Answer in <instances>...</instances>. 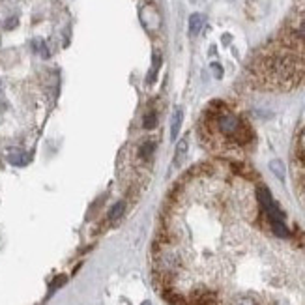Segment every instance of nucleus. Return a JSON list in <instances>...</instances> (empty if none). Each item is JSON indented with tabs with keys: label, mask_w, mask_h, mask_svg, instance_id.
Wrapping results in <instances>:
<instances>
[{
	"label": "nucleus",
	"mask_w": 305,
	"mask_h": 305,
	"mask_svg": "<svg viewBox=\"0 0 305 305\" xmlns=\"http://www.w3.org/2000/svg\"><path fill=\"white\" fill-rule=\"evenodd\" d=\"M202 129L217 131L225 137L228 142L238 146H246L253 140V129L246 120L233 113L226 103L223 101H213L204 113V124Z\"/></svg>",
	"instance_id": "nucleus-1"
},
{
	"label": "nucleus",
	"mask_w": 305,
	"mask_h": 305,
	"mask_svg": "<svg viewBox=\"0 0 305 305\" xmlns=\"http://www.w3.org/2000/svg\"><path fill=\"white\" fill-rule=\"evenodd\" d=\"M187 148H189V137H184V139H180V142L176 144V152H174V165H180L182 161L186 160Z\"/></svg>",
	"instance_id": "nucleus-2"
},
{
	"label": "nucleus",
	"mask_w": 305,
	"mask_h": 305,
	"mask_svg": "<svg viewBox=\"0 0 305 305\" xmlns=\"http://www.w3.org/2000/svg\"><path fill=\"white\" fill-rule=\"evenodd\" d=\"M28 154L21 152V150H15V148H12V150H8V161L12 163V165H27L28 163Z\"/></svg>",
	"instance_id": "nucleus-3"
},
{
	"label": "nucleus",
	"mask_w": 305,
	"mask_h": 305,
	"mask_svg": "<svg viewBox=\"0 0 305 305\" xmlns=\"http://www.w3.org/2000/svg\"><path fill=\"white\" fill-rule=\"evenodd\" d=\"M182 120H184V113H182V109H174L173 113V120H171V139H176L180 133V127H182Z\"/></svg>",
	"instance_id": "nucleus-4"
},
{
	"label": "nucleus",
	"mask_w": 305,
	"mask_h": 305,
	"mask_svg": "<svg viewBox=\"0 0 305 305\" xmlns=\"http://www.w3.org/2000/svg\"><path fill=\"white\" fill-rule=\"evenodd\" d=\"M204 25V17L200 14H193L189 17V36H197L200 32V28Z\"/></svg>",
	"instance_id": "nucleus-5"
},
{
	"label": "nucleus",
	"mask_w": 305,
	"mask_h": 305,
	"mask_svg": "<svg viewBox=\"0 0 305 305\" xmlns=\"http://www.w3.org/2000/svg\"><path fill=\"white\" fill-rule=\"evenodd\" d=\"M270 228H272V233L279 238H288L290 236V231L286 228L285 223H281V221H270Z\"/></svg>",
	"instance_id": "nucleus-6"
},
{
	"label": "nucleus",
	"mask_w": 305,
	"mask_h": 305,
	"mask_svg": "<svg viewBox=\"0 0 305 305\" xmlns=\"http://www.w3.org/2000/svg\"><path fill=\"white\" fill-rule=\"evenodd\" d=\"M124 212H126V202L120 200V202H116V204L111 208V212H109V221H118V219L124 215Z\"/></svg>",
	"instance_id": "nucleus-7"
},
{
	"label": "nucleus",
	"mask_w": 305,
	"mask_h": 305,
	"mask_svg": "<svg viewBox=\"0 0 305 305\" xmlns=\"http://www.w3.org/2000/svg\"><path fill=\"white\" fill-rule=\"evenodd\" d=\"M270 171H272L279 180H285V174H286V169H285V163L281 160H273L270 161Z\"/></svg>",
	"instance_id": "nucleus-8"
},
{
	"label": "nucleus",
	"mask_w": 305,
	"mask_h": 305,
	"mask_svg": "<svg viewBox=\"0 0 305 305\" xmlns=\"http://www.w3.org/2000/svg\"><path fill=\"white\" fill-rule=\"evenodd\" d=\"M32 49L40 54L41 58H49V56H51V53H49V47H47L45 41L40 40V38H36V40L32 41Z\"/></svg>",
	"instance_id": "nucleus-9"
},
{
	"label": "nucleus",
	"mask_w": 305,
	"mask_h": 305,
	"mask_svg": "<svg viewBox=\"0 0 305 305\" xmlns=\"http://www.w3.org/2000/svg\"><path fill=\"white\" fill-rule=\"evenodd\" d=\"M154 150H156V142H152V140L144 142V144L140 146V150H139L140 160H150V158H152V154H154Z\"/></svg>",
	"instance_id": "nucleus-10"
},
{
	"label": "nucleus",
	"mask_w": 305,
	"mask_h": 305,
	"mask_svg": "<svg viewBox=\"0 0 305 305\" xmlns=\"http://www.w3.org/2000/svg\"><path fill=\"white\" fill-rule=\"evenodd\" d=\"M156 124H158V116H156V113H154V111L146 113L144 118H142V126H144V129H154Z\"/></svg>",
	"instance_id": "nucleus-11"
},
{
	"label": "nucleus",
	"mask_w": 305,
	"mask_h": 305,
	"mask_svg": "<svg viewBox=\"0 0 305 305\" xmlns=\"http://www.w3.org/2000/svg\"><path fill=\"white\" fill-rule=\"evenodd\" d=\"M160 64H161V56L154 54V62H152V71L148 75V83H154L156 81V75H158V69H160Z\"/></svg>",
	"instance_id": "nucleus-12"
},
{
	"label": "nucleus",
	"mask_w": 305,
	"mask_h": 305,
	"mask_svg": "<svg viewBox=\"0 0 305 305\" xmlns=\"http://www.w3.org/2000/svg\"><path fill=\"white\" fill-rule=\"evenodd\" d=\"M233 305H257V301H255L251 296H240Z\"/></svg>",
	"instance_id": "nucleus-13"
},
{
	"label": "nucleus",
	"mask_w": 305,
	"mask_h": 305,
	"mask_svg": "<svg viewBox=\"0 0 305 305\" xmlns=\"http://www.w3.org/2000/svg\"><path fill=\"white\" fill-rule=\"evenodd\" d=\"M66 275H58L56 277V281H53V285H51V290H56V288H60V286L66 283Z\"/></svg>",
	"instance_id": "nucleus-14"
},
{
	"label": "nucleus",
	"mask_w": 305,
	"mask_h": 305,
	"mask_svg": "<svg viewBox=\"0 0 305 305\" xmlns=\"http://www.w3.org/2000/svg\"><path fill=\"white\" fill-rule=\"evenodd\" d=\"M299 160L305 165V133L301 135V140H299Z\"/></svg>",
	"instance_id": "nucleus-15"
},
{
	"label": "nucleus",
	"mask_w": 305,
	"mask_h": 305,
	"mask_svg": "<svg viewBox=\"0 0 305 305\" xmlns=\"http://www.w3.org/2000/svg\"><path fill=\"white\" fill-rule=\"evenodd\" d=\"M212 69H213V75H215L217 79H221V77H223V69H221V66H219V64H212Z\"/></svg>",
	"instance_id": "nucleus-16"
},
{
	"label": "nucleus",
	"mask_w": 305,
	"mask_h": 305,
	"mask_svg": "<svg viewBox=\"0 0 305 305\" xmlns=\"http://www.w3.org/2000/svg\"><path fill=\"white\" fill-rule=\"evenodd\" d=\"M15 25H17V19H15V17H12V19L6 23V28H8V30H10V28H15Z\"/></svg>",
	"instance_id": "nucleus-17"
},
{
	"label": "nucleus",
	"mask_w": 305,
	"mask_h": 305,
	"mask_svg": "<svg viewBox=\"0 0 305 305\" xmlns=\"http://www.w3.org/2000/svg\"><path fill=\"white\" fill-rule=\"evenodd\" d=\"M299 193H301V197L305 199V178H301V182H299Z\"/></svg>",
	"instance_id": "nucleus-18"
},
{
	"label": "nucleus",
	"mask_w": 305,
	"mask_h": 305,
	"mask_svg": "<svg viewBox=\"0 0 305 305\" xmlns=\"http://www.w3.org/2000/svg\"><path fill=\"white\" fill-rule=\"evenodd\" d=\"M142 305H150V303H142Z\"/></svg>",
	"instance_id": "nucleus-19"
}]
</instances>
